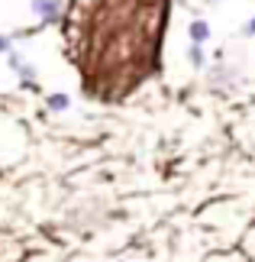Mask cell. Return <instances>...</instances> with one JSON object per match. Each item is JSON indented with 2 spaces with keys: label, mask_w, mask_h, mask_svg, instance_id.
Masks as SVG:
<instances>
[{
  "label": "cell",
  "mask_w": 255,
  "mask_h": 262,
  "mask_svg": "<svg viewBox=\"0 0 255 262\" xmlns=\"http://www.w3.org/2000/svg\"><path fill=\"white\" fill-rule=\"evenodd\" d=\"M68 94H49V110H68Z\"/></svg>",
  "instance_id": "cell-4"
},
{
  "label": "cell",
  "mask_w": 255,
  "mask_h": 262,
  "mask_svg": "<svg viewBox=\"0 0 255 262\" xmlns=\"http://www.w3.org/2000/svg\"><path fill=\"white\" fill-rule=\"evenodd\" d=\"M16 72H19V78H23V81H33V78H36V68H33V65H26V62L19 65Z\"/></svg>",
  "instance_id": "cell-5"
},
{
  "label": "cell",
  "mask_w": 255,
  "mask_h": 262,
  "mask_svg": "<svg viewBox=\"0 0 255 262\" xmlns=\"http://www.w3.org/2000/svg\"><path fill=\"white\" fill-rule=\"evenodd\" d=\"M33 13L42 19V23H55L62 16V4L58 0H33Z\"/></svg>",
  "instance_id": "cell-1"
},
{
  "label": "cell",
  "mask_w": 255,
  "mask_h": 262,
  "mask_svg": "<svg viewBox=\"0 0 255 262\" xmlns=\"http://www.w3.org/2000/svg\"><path fill=\"white\" fill-rule=\"evenodd\" d=\"M0 52H13V42H10V36H0Z\"/></svg>",
  "instance_id": "cell-6"
},
{
  "label": "cell",
  "mask_w": 255,
  "mask_h": 262,
  "mask_svg": "<svg viewBox=\"0 0 255 262\" xmlns=\"http://www.w3.org/2000/svg\"><path fill=\"white\" fill-rule=\"evenodd\" d=\"M188 58H191V65H194V68H203V65H207L203 46H194V42H191V49H188Z\"/></svg>",
  "instance_id": "cell-3"
},
{
  "label": "cell",
  "mask_w": 255,
  "mask_h": 262,
  "mask_svg": "<svg viewBox=\"0 0 255 262\" xmlns=\"http://www.w3.org/2000/svg\"><path fill=\"white\" fill-rule=\"evenodd\" d=\"M246 36H255V16L249 19V26H246Z\"/></svg>",
  "instance_id": "cell-7"
},
{
  "label": "cell",
  "mask_w": 255,
  "mask_h": 262,
  "mask_svg": "<svg viewBox=\"0 0 255 262\" xmlns=\"http://www.w3.org/2000/svg\"><path fill=\"white\" fill-rule=\"evenodd\" d=\"M207 39H210V23H207V19H194V23H191V42L203 46Z\"/></svg>",
  "instance_id": "cell-2"
}]
</instances>
